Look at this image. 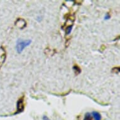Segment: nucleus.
Wrapping results in <instances>:
<instances>
[{"label": "nucleus", "mask_w": 120, "mask_h": 120, "mask_svg": "<svg viewBox=\"0 0 120 120\" xmlns=\"http://www.w3.org/2000/svg\"><path fill=\"white\" fill-rule=\"evenodd\" d=\"M73 69H74V72L75 74H79L81 72V69H80L77 65H74V66L73 67Z\"/></svg>", "instance_id": "nucleus-7"}, {"label": "nucleus", "mask_w": 120, "mask_h": 120, "mask_svg": "<svg viewBox=\"0 0 120 120\" xmlns=\"http://www.w3.org/2000/svg\"><path fill=\"white\" fill-rule=\"evenodd\" d=\"M72 25H69L68 26L66 27V29H65V32H66V34L67 35H69V34H71V31H72Z\"/></svg>", "instance_id": "nucleus-8"}, {"label": "nucleus", "mask_w": 120, "mask_h": 120, "mask_svg": "<svg viewBox=\"0 0 120 120\" xmlns=\"http://www.w3.org/2000/svg\"><path fill=\"white\" fill-rule=\"evenodd\" d=\"M111 16L110 15L109 13H107L106 14V15H105V16H104V20H109V18H110Z\"/></svg>", "instance_id": "nucleus-9"}, {"label": "nucleus", "mask_w": 120, "mask_h": 120, "mask_svg": "<svg viewBox=\"0 0 120 120\" xmlns=\"http://www.w3.org/2000/svg\"><path fill=\"white\" fill-rule=\"evenodd\" d=\"M17 112L16 113H19V112H22L24 109V102H23V98H20L17 102Z\"/></svg>", "instance_id": "nucleus-3"}, {"label": "nucleus", "mask_w": 120, "mask_h": 120, "mask_svg": "<svg viewBox=\"0 0 120 120\" xmlns=\"http://www.w3.org/2000/svg\"><path fill=\"white\" fill-rule=\"evenodd\" d=\"M0 50H1V53H0V65H1L4 62V60L6 59V55L4 50L2 47L0 49Z\"/></svg>", "instance_id": "nucleus-4"}, {"label": "nucleus", "mask_w": 120, "mask_h": 120, "mask_svg": "<svg viewBox=\"0 0 120 120\" xmlns=\"http://www.w3.org/2000/svg\"><path fill=\"white\" fill-rule=\"evenodd\" d=\"M91 115L94 118V120H101V114L97 111H93L91 113Z\"/></svg>", "instance_id": "nucleus-5"}, {"label": "nucleus", "mask_w": 120, "mask_h": 120, "mask_svg": "<svg viewBox=\"0 0 120 120\" xmlns=\"http://www.w3.org/2000/svg\"><path fill=\"white\" fill-rule=\"evenodd\" d=\"M15 25L21 30H22L25 27H26V22L23 18H18V20L16 21V22H15Z\"/></svg>", "instance_id": "nucleus-2"}, {"label": "nucleus", "mask_w": 120, "mask_h": 120, "mask_svg": "<svg viewBox=\"0 0 120 120\" xmlns=\"http://www.w3.org/2000/svg\"><path fill=\"white\" fill-rule=\"evenodd\" d=\"M31 43H32V40L30 39L23 40L19 38L17 40L16 44V50L17 52L18 53H22L25 49V48L28 47Z\"/></svg>", "instance_id": "nucleus-1"}, {"label": "nucleus", "mask_w": 120, "mask_h": 120, "mask_svg": "<svg viewBox=\"0 0 120 120\" xmlns=\"http://www.w3.org/2000/svg\"><path fill=\"white\" fill-rule=\"evenodd\" d=\"M43 120H50V119L49 118H48L47 116H43Z\"/></svg>", "instance_id": "nucleus-10"}, {"label": "nucleus", "mask_w": 120, "mask_h": 120, "mask_svg": "<svg viewBox=\"0 0 120 120\" xmlns=\"http://www.w3.org/2000/svg\"><path fill=\"white\" fill-rule=\"evenodd\" d=\"M83 120H94L93 117L91 115V113L90 112H87L84 115V118Z\"/></svg>", "instance_id": "nucleus-6"}]
</instances>
